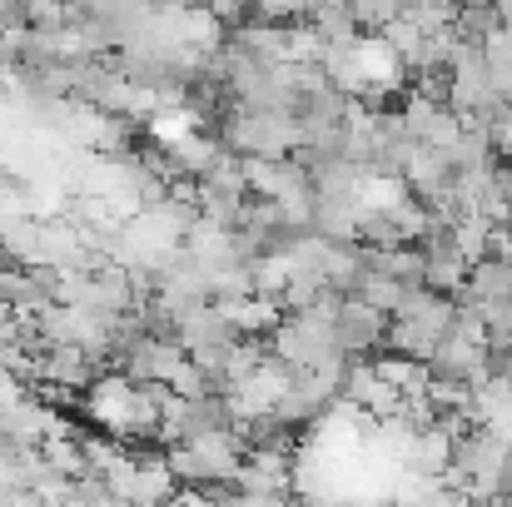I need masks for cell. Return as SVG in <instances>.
I'll use <instances>...</instances> for the list:
<instances>
[{
    "instance_id": "obj_1",
    "label": "cell",
    "mask_w": 512,
    "mask_h": 507,
    "mask_svg": "<svg viewBox=\"0 0 512 507\" xmlns=\"http://www.w3.org/2000/svg\"><path fill=\"white\" fill-rule=\"evenodd\" d=\"M388 324H393V314H383V309H373L368 299H353V294L343 299L339 319H334L348 358H373V353L388 343Z\"/></svg>"
},
{
    "instance_id": "obj_2",
    "label": "cell",
    "mask_w": 512,
    "mask_h": 507,
    "mask_svg": "<svg viewBox=\"0 0 512 507\" xmlns=\"http://www.w3.org/2000/svg\"><path fill=\"white\" fill-rule=\"evenodd\" d=\"M403 5H408V0H353V15H358V25H363L368 35H378L393 15H403Z\"/></svg>"
},
{
    "instance_id": "obj_3",
    "label": "cell",
    "mask_w": 512,
    "mask_h": 507,
    "mask_svg": "<svg viewBox=\"0 0 512 507\" xmlns=\"http://www.w3.org/2000/svg\"><path fill=\"white\" fill-rule=\"evenodd\" d=\"M165 5H194V0H165Z\"/></svg>"
}]
</instances>
